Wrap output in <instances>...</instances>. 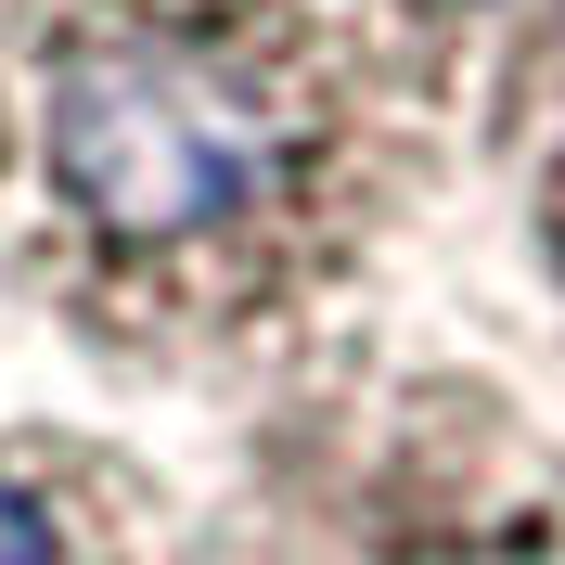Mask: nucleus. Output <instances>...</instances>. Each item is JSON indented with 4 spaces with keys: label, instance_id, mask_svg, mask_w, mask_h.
Returning <instances> with one entry per match:
<instances>
[{
    "label": "nucleus",
    "instance_id": "1",
    "mask_svg": "<svg viewBox=\"0 0 565 565\" xmlns=\"http://www.w3.org/2000/svg\"><path fill=\"white\" fill-rule=\"evenodd\" d=\"M437 65L373 0H39L0 39V257L116 360L309 334L412 206Z\"/></svg>",
    "mask_w": 565,
    "mask_h": 565
},
{
    "label": "nucleus",
    "instance_id": "2",
    "mask_svg": "<svg viewBox=\"0 0 565 565\" xmlns=\"http://www.w3.org/2000/svg\"><path fill=\"white\" fill-rule=\"evenodd\" d=\"M0 565H206L154 476L90 437H0Z\"/></svg>",
    "mask_w": 565,
    "mask_h": 565
},
{
    "label": "nucleus",
    "instance_id": "3",
    "mask_svg": "<svg viewBox=\"0 0 565 565\" xmlns=\"http://www.w3.org/2000/svg\"><path fill=\"white\" fill-rule=\"evenodd\" d=\"M514 129H527V206H540V245H553V270H565V0H540V13H527Z\"/></svg>",
    "mask_w": 565,
    "mask_h": 565
}]
</instances>
